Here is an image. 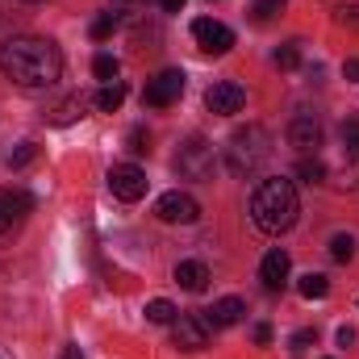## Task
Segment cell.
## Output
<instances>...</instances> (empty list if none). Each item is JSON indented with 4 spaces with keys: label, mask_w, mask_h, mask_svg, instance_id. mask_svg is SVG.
Masks as SVG:
<instances>
[{
    "label": "cell",
    "mask_w": 359,
    "mask_h": 359,
    "mask_svg": "<svg viewBox=\"0 0 359 359\" xmlns=\"http://www.w3.org/2000/svg\"><path fill=\"white\" fill-rule=\"evenodd\" d=\"M0 76L17 88H50L63 76V55L50 38H8L0 46Z\"/></svg>",
    "instance_id": "cell-1"
},
{
    "label": "cell",
    "mask_w": 359,
    "mask_h": 359,
    "mask_svg": "<svg viewBox=\"0 0 359 359\" xmlns=\"http://www.w3.org/2000/svg\"><path fill=\"white\" fill-rule=\"evenodd\" d=\"M301 213V201H297V188L292 180H264L251 196V222L264 230V234H284L292 230Z\"/></svg>",
    "instance_id": "cell-2"
},
{
    "label": "cell",
    "mask_w": 359,
    "mask_h": 359,
    "mask_svg": "<svg viewBox=\"0 0 359 359\" xmlns=\"http://www.w3.org/2000/svg\"><path fill=\"white\" fill-rule=\"evenodd\" d=\"M271 159V134L264 126H247V130H234L230 142H226V163L234 176H251L259 172Z\"/></svg>",
    "instance_id": "cell-3"
},
{
    "label": "cell",
    "mask_w": 359,
    "mask_h": 359,
    "mask_svg": "<svg viewBox=\"0 0 359 359\" xmlns=\"http://www.w3.org/2000/svg\"><path fill=\"white\" fill-rule=\"evenodd\" d=\"M213 168H217L213 142H205V138H188V142L180 147V155H176V172H180V176L209 180V176H213Z\"/></svg>",
    "instance_id": "cell-4"
},
{
    "label": "cell",
    "mask_w": 359,
    "mask_h": 359,
    "mask_svg": "<svg viewBox=\"0 0 359 359\" xmlns=\"http://www.w3.org/2000/svg\"><path fill=\"white\" fill-rule=\"evenodd\" d=\"M155 217L168 222V226H192V222L201 217V205H196V196L172 188V192H163V196L155 201Z\"/></svg>",
    "instance_id": "cell-5"
},
{
    "label": "cell",
    "mask_w": 359,
    "mask_h": 359,
    "mask_svg": "<svg viewBox=\"0 0 359 359\" xmlns=\"http://www.w3.org/2000/svg\"><path fill=\"white\" fill-rule=\"evenodd\" d=\"M109 188H113L117 201L134 205V201L147 196V172H142L138 163H113V168H109Z\"/></svg>",
    "instance_id": "cell-6"
},
{
    "label": "cell",
    "mask_w": 359,
    "mask_h": 359,
    "mask_svg": "<svg viewBox=\"0 0 359 359\" xmlns=\"http://www.w3.org/2000/svg\"><path fill=\"white\" fill-rule=\"evenodd\" d=\"M180 92H184V72L176 67H168V72H159L155 80H147V88H142V104H151V109H168V104H176Z\"/></svg>",
    "instance_id": "cell-7"
},
{
    "label": "cell",
    "mask_w": 359,
    "mask_h": 359,
    "mask_svg": "<svg viewBox=\"0 0 359 359\" xmlns=\"http://www.w3.org/2000/svg\"><path fill=\"white\" fill-rule=\"evenodd\" d=\"M192 38H196V46H201L205 55H226V50L234 46V29L222 25V21H213V17L192 21Z\"/></svg>",
    "instance_id": "cell-8"
},
{
    "label": "cell",
    "mask_w": 359,
    "mask_h": 359,
    "mask_svg": "<svg viewBox=\"0 0 359 359\" xmlns=\"http://www.w3.org/2000/svg\"><path fill=\"white\" fill-rule=\"evenodd\" d=\"M205 104H209V113H217V117H234V113H243L247 92H243V84H234V80H217L213 88L205 92Z\"/></svg>",
    "instance_id": "cell-9"
},
{
    "label": "cell",
    "mask_w": 359,
    "mask_h": 359,
    "mask_svg": "<svg viewBox=\"0 0 359 359\" xmlns=\"http://www.w3.org/2000/svg\"><path fill=\"white\" fill-rule=\"evenodd\" d=\"M34 209V196L21 192V188H0V238L25 222V213Z\"/></svg>",
    "instance_id": "cell-10"
},
{
    "label": "cell",
    "mask_w": 359,
    "mask_h": 359,
    "mask_svg": "<svg viewBox=\"0 0 359 359\" xmlns=\"http://www.w3.org/2000/svg\"><path fill=\"white\" fill-rule=\"evenodd\" d=\"M172 343H176L180 351H201V347L209 343V326H205V318H196V313H180L176 322H172Z\"/></svg>",
    "instance_id": "cell-11"
},
{
    "label": "cell",
    "mask_w": 359,
    "mask_h": 359,
    "mask_svg": "<svg viewBox=\"0 0 359 359\" xmlns=\"http://www.w3.org/2000/svg\"><path fill=\"white\" fill-rule=\"evenodd\" d=\"M288 142H292L301 155L318 151V147H322V121H318L313 113H297V117L288 121Z\"/></svg>",
    "instance_id": "cell-12"
},
{
    "label": "cell",
    "mask_w": 359,
    "mask_h": 359,
    "mask_svg": "<svg viewBox=\"0 0 359 359\" xmlns=\"http://www.w3.org/2000/svg\"><path fill=\"white\" fill-rule=\"evenodd\" d=\"M288 271H292V259H288V251H268L264 255V264H259V280H264V288L268 292H280L284 284H288Z\"/></svg>",
    "instance_id": "cell-13"
},
{
    "label": "cell",
    "mask_w": 359,
    "mask_h": 359,
    "mask_svg": "<svg viewBox=\"0 0 359 359\" xmlns=\"http://www.w3.org/2000/svg\"><path fill=\"white\" fill-rule=\"evenodd\" d=\"M243 313H247V305H243L238 297H222V301H213V309H205L201 318H205L209 330H226V326H238Z\"/></svg>",
    "instance_id": "cell-14"
},
{
    "label": "cell",
    "mask_w": 359,
    "mask_h": 359,
    "mask_svg": "<svg viewBox=\"0 0 359 359\" xmlns=\"http://www.w3.org/2000/svg\"><path fill=\"white\" fill-rule=\"evenodd\" d=\"M176 284L184 288V292H205L209 268H205L201 259H184V264H176Z\"/></svg>",
    "instance_id": "cell-15"
},
{
    "label": "cell",
    "mask_w": 359,
    "mask_h": 359,
    "mask_svg": "<svg viewBox=\"0 0 359 359\" xmlns=\"http://www.w3.org/2000/svg\"><path fill=\"white\" fill-rule=\"evenodd\" d=\"M297 288H301V297H305V301H322V297L330 292V280H326L322 271H309V276H301V284H297Z\"/></svg>",
    "instance_id": "cell-16"
},
{
    "label": "cell",
    "mask_w": 359,
    "mask_h": 359,
    "mask_svg": "<svg viewBox=\"0 0 359 359\" xmlns=\"http://www.w3.org/2000/svg\"><path fill=\"white\" fill-rule=\"evenodd\" d=\"M121 100H126V84H104V88L96 92V109L100 113H117Z\"/></svg>",
    "instance_id": "cell-17"
},
{
    "label": "cell",
    "mask_w": 359,
    "mask_h": 359,
    "mask_svg": "<svg viewBox=\"0 0 359 359\" xmlns=\"http://www.w3.org/2000/svg\"><path fill=\"white\" fill-rule=\"evenodd\" d=\"M176 305L168 301V297H155L151 305H147V322H155V326H168V322H176Z\"/></svg>",
    "instance_id": "cell-18"
},
{
    "label": "cell",
    "mask_w": 359,
    "mask_h": 359,
    "mask_svg": "<svg viewBox=\"0 0 359 359\" xmlns=\"http://www.w3.org/2000/svg\"><path fill=\"white\" fill-rule=\"evenodd\" d=\"M330 259L334 264H351L355 259V238L351 234H334L330 238Z\"/></svg>",
    "instance_id": "cell-19"
},
{
    "label": "cell",
    "mask_w": 359,
    "mask_h": 359,
    "mask_svg": "<svg viewBox=\"0 0 359 359\" xmlns=\"http://www.w3.org/2000/svg\"><path fill=\"white\" fill-rule=\"evenodd\" d=\"M117 25H121V17H117V13H100V17L92 21V42L113 38V34H117Z\"/></svg>",
    "instance_id": "cell-20"
},
{
    "label": "cell",
    "mask_w": 359,
    "mask_h": 359,
    "mask_svg": "<svg viewBox=\"0 0 359 359\" xmlns=\"http://www.w3.org/2000/svg\"><path fill=\"white\" fill-rule=\"evenodd\" d=\"M117 72H121V63H117L113 55H96V59H92V76H96V80L113 84V80H117Z\"/></svg>",
    "instance_id": "cell-21"
},
{
    "label": "cell",
    "mask_w": 359,
    "mask_h": 359,
    "mask_svg": "<svg viewBox=\"0 0 359 359\" xmlns=\"http://www.w3.org/2000/svg\"><path fill=\"white\" fill-rule=\"evenodd\" d=\"M84 113V96H72V100H63L59 109H55V126H67V121H76Z\"/></svg>",
    "instance_id": "cell-22"
},
{
    "label": "cell",
    "mask_w": 359,
    "mask_h": 359,
    "mask_svg": "<svg viewBox=\"0 0 359 359\" xmlns=\"http://www.w3.org/2000/svg\"><path fill=\"white\" fill-rule=\"evenodd\" d=\"M297 176L309 180V184H322V180H326V168H322V159L313 155V159H301V163H297Z\"/></svg>",
    "instance_id": "cell-23"
},
{
    "label": "cell",
    "mask_w": 359,
    "mask_h": 359,
    "mask_svg": "<svg viewBox=\"0 0 359 359\" xmlns=\"http://www.w3.org/2000/svg\"><path fill=\"white\" fill-rule=\"evenodd\" d=\"M126 147H130L134 155H147V151H151V134H147L142 126H134V130L126 134Z\"/></svg>",
    "instance_id": "cell-24"
},
{
    "label": "cell",
    "mask_w": 359,
    "mask_h": 359,
    "mask_svg": "<svg viewBox=\"0 0 359 359\" xmlns=\"http://www.w3.org/2000/svg\"><path fill=\"white\" fill-rule=\"evenodd\" d=\"M280 13V0H255V8H251V21H259V25H268L271 17Z\"/></svg>",
    "instance_id": "cell-25"
},
{
    "label": "cell",
    "mask_w": 359,
    "mask_h": 359,
    "mask_svg": "<svg viewBox=\"0 0 359 359\" xmlns=\"http://www.w3.org/2000/svg\"><path fill=\"white\" fill-rule=\"evenodd\" d=\"M297 63H301V50H297V42H288V46H280V50H276V67L292 72Z\"/></svg>",
    "instance_id": "cell-26"
},
{
    "label": "cell",
    "mask_w": 359,
    "mask_h": 359,
    "mask_svg": "<svg viewBox=\"0 0 359 359\" xmlns=\"http://www.w3.org/2000/svg\"><path fill=\"white\" fill-rule=\"evenodd\" d=\"M343 147L351 151L359 159V117H351V121H343Z\"/></svg>",
    "instance_id": "cell-27"
},
{
    "label": "cell",
    "mask_w": 359,
    "mask_h": 359,
    "mask_svg": "<svg viewBox=\"0 0 359 359\" xmlns=\"http://www.w3.org/2000/svg\"><path fill=\"white\" fill-rule=\"evenodd\" d=\"M34 155H38V147H34V142H21V147L8 155V168H25V163H34Z\"/></svg>",
    "instance_id": "cell-28"
},
{
    "label": "cell",
    "mask_w": 359,
    "mask_h": 359,
    "mask_svg": "<svg viewBox=\"0 0 359 359\" xmlns=\"http://www.w3.org/2000/svg\"><path fill=\"white\" fill-rule=\"evenodd\" d=\"M334 21L347 25V29H359V4H343V8L334 13Z\"/></svg>",
    "instance_id": "cell-29"
},
{
    "label": "cell",
    "mask_w": 359,
    "mask_h": 359,
    "mask_svg": "<svg viewBox=\"0 0 359 359\" xmlns=\"http://www.w3.org/2000/svg\"><path fill=\"white\" fill-rule=\"evenodd\" d=\"M318 343V330H297L292 334V351H305V347H313Z\"/></svg>",
    "instance_id": "cell-30"
},
{
    "label": "cell",
    "mask_w": 359,
    "mask_h": 359,
    "mask_svg": "<svg viewBox=\"0 0 359 359\" xmlns=\"http://www.w3.org/2000/svg\"><path fill=\"white\" fill-rule=\"evenodd\" d=\"M343 76H347L351 84H359V59H347V63H343Z\"/></svg>",
    "instance_id": "cell-31"
},
{
    "label": "cell",
    "mask_w": 359,
    "mask_h": 359,
    "mask_svg": "<svg viewBox=\"0 0 359 359\" xmlns=\"http://www.w3.org/2000/svg\"><path fill=\"white\" fill-rule=\"evenodd\" d=\"M255 343H259V347H268V343H271V326H268V322H264V326H255Z\"/></svg>",
    "instance_id": "cell-32"
},
{
    "label": "cell",
    "mask_w": 359,
    "mask_h": 359,
    "mask_svg": "<svg viewBox=\"0 0 359 359\" xmlns=\"http://www.w3.org/2000/svg\"><path fill=\"white\" fill-rule=\"evenodd\" d=\"M351 343H355V330H351V326H343V330H339V347H351Z\"/></svg>",
    "instance_id": "cell-33"
},
{
    "label": "cell",
    "mask_w": 359,
    "mask_h": 359,
    "mask_svg": "<svg viewBox=\"0 0 359 359\" xmlns=\"http://www.w3.org/2000/svg\"><path fill=\"white\" fill-rule=\"evenodd\" d=\"M159 4H163V13H180L184 8V0H159Z\"/></svg>",
    "instance_id": "cell-34"
},
{
    "label": "cell",
    "mask_w": 359,
    "mask_h": 359,
    "mask_svg": "<svg viewBox=\"0 0 359 359\" xmlns=\"http://www.w3.org/2000/svg\"><path fill=\"white\" fill-rule=\"evenodd\" d=\"M59 359H84V355H80V347H63V355Z\"/></svg>",
    "instance_id": "cell-35"
}]
</instances>
